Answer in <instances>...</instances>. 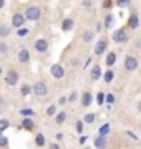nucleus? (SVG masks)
<instances>
[{
    "label": "nucleus",
    "instance_id": "25",
    "mask_svg": "<svg viewBox=\"0 0 141 149\" xmlns=\"http://www.w3.org/2000/svg\"><path fill=\"white\" fill-rule=\"evenodd\" d=\"M0 146H2V148H7V146H8V139H7V136H3L2 133H0Z\"/></svg>",
    "mask_w": 141,
    "mask_h": 149
},
{
    "label": "nucleus",
    "instance_id": "15",
    "mask_svg": "<svg viewBox=\"0 0 141 149\" xmlns=\"http://www.w3.org/2000/svg\"><path fill=\"white\" fill-rule=\"evenodd\" d=\"M93 37H95V32H91V30H85L83 32V42L85 43H90V42H93Z\"/></svg>",
    "mask_w": 141,
    "mask_h": 149
},
{
    "label": "nucleus",
    "instance_id": "29",
    "mask_svg": "<svg viewBox=\"0 0 141 149\" xmlns=\"http://www.w3.org/2000/svg\"><path fill=\"white\" fill-rule=\"evenodd\" d=\"M20 113H22V116H32L35 111H33V109H30V108H23Z\"/></svg>",
    "mask_w": 141,
    "mask_h": 149
},
{
    "label": "nucleus",
    "instance_id": "42",
    "mask_svg": "<svg viewBox=\"0 0 141 149\" xmlns=\"http://www.w3.org/2000/svg\"><path fill=\"white\" fill-rule=\"evenodd\" d=\"M3 103H5V100H3V95H2V93H0V106H2V104H3Z\"/></svg>",
    "mask_w": 141,
    "mask_h": 149
},
{
    "label": "nucleus",
    "instance_id": "32",
    "mask_svg": "<svg viewBox=\"0 0 141 149\" xmlns=\"http://www.w3.org/2000/svg\"><path fill=\"white\" fill-rule=\"evenodd\" d=\"M96 101H98V104H103V101H105V93H98Z\"/></svg>",
    "mask_w": 141,
    "mask_h": 149
},
{
    "label": "nucleus",
    "instance_id": "21",
    "mask_svg": "<svg viewBox=\"0 0 141 149\" xmlns=\"http://www.w3.org/2000/svg\"><path fill=\"white\" fill-rule=\"evenodd\" d=\"M65 119H66V113L65 111H61V113H58V114H57V124H63V123H65Z\"/></svg>",
    "mask_w": 141,
    "mask_h": 149
},
{
    "label": "nucleus",
    "instance_id": "18",
    "mask_svg": "<svg viewBox=\"0 0 141 149\" xmlns=\"http://www.w3.org/2000/svg\"><path fill=\"white\" fill-rule=\"evenodd\" d=\"M10 30H12V28L8 27V25H0V37H2V38L8 37V35H10Z\"/></svg>",
    "mask_w": 141,
    "mask_h": 149
},
{
    "label": "nucleus",
    "instance_id": "14",
    "mask_svg": "<svg viewBox=\"0 0 141 149\" xmlns=\"http://www.w3.org/2000/svg\"><path fill=\"white\" fill-rule=\"evenodd\" d=\"M93 146H95V148H105V146H106V138L100 134V136H98V138L95 139V143H93Z\"/></svg>",
    "mask_w": 141,
    "mask_h": 149
},
{
    "label": "nucleus",
    "instance_id": "13",
    "mask_svg": "<svg viewBox=\"0 0 141 149\" xmlns=\"http://www.w3.org/2000/svg\"><path fill=\"white\" fill-rule=\"evenodd\" d=\"M90 76H91V80H93V81L100 80V76H101V68H100L98 65H95V66H93V70H91V74H90Z\"/></svg>",
    "mask_w": 141,
    "mask_h": 149
},
{
    "label": "nucleus",
    "instance_id": "26",
    "mask_svg": "<svg viewBox=\"0 0 141 149\" xmlns=\"http://www.w3.org/2000/svg\"><path fill=\"white\" fill-rule=\"evenodd\" d=\"M28 33H30V30H28V28L20 27V28H18V32H17V35H18V37H25V35H28Z\"/></svg>",
    "mask_w": 141,
    "mask_h": 149
},
{
    "label": "nucleus",
    "instance_id": "46",
    "mask_svg": "<svg viewBox=\"0 0 141 149\" xmlns=\"http://www.w3.org/2000/svg\"><path fill=\"white\" fill-rule=\"evenodd\" d=\"M2 71H3V70H2V66H0V74H2Z\"/></svg>",
    "mask_w": 141,
    "mask_h": 149
},
{
    "label": "nucleus",
    "instance_id": "7",
    "mask_svg": "<svg viewBox=\"0 0 141 149\" xmlns=\"http://www.w3.org/2000/svg\"><path fill=\"white\" fill-rule=\"evenodd\" d=\"M50 73H52L53 78H63V76H65V70H63L61 65H53V66L50 68Z\"/></svg>",
    "mask_w": 141,
    "mask_h": 149
},
{
    "label": "nucleus",
    "instance_id": "43",
    "mask_svg": "<svg viewBox=\"0 0 141 149\" xmlns=\"http://www.w3.org/2000/svg\"><path fill=\"white\" fill-rule=\"evenodd\" d=\"M57 139H58V141H60V139H63V134L58 133V134H57Z\"/></svg>",
    "mask_w": 141,
    "mask_h": 149
},
{
    "label": "nucleus",
    "instance_id": "41",
    "mask_svg": "<svg viewBox=\"0 0 141 149\" xmlns=\"http://www.w3.org/2000/svg\"><path fill=\"white\" fill-rule=\"evenodd\" d=\"M65 101H66V98H65V96H61V98L58 100V103H60V104H65Z\"/></svg>",
    "mask_w": 141,
    "mask_h": 149
},
{
    "label": "nucleus",
    "instance_id": "1",
    "mask_svg": "<svg viewBox=\"0 0 141 149\" xmlns=\"http://www.w3.org/2000/svg\"><path fill=\"white\" fill-rule=\"evenodd\" d=\"M23 15H25V18H27V20H38V18H40V15H42V10H40V7L32 5V7H28L27 12H25Z\"/></svg>",
    "mask_w": 141,
    "mask_h": 149
},
{
    "label": "nucleus",
    "instance_id": "17",
    "mask_svg": "<svg viewBox=\"0 0 141 149\" xmlns=\"http://www.w3.org/2000/svg\"><path fill=\"white\" fill-rule=\"evenodd\" d=\"M128 25H130L131 28H136L138 25H140V20H138V15H136V13H133V15L130 17V20H128Z\"/></svg>",
    "mask_w": 141,
    "mask_h": 149
},
{
    "label": "nucleus",
    "instance_id": "2",
    "mask_svg": "<svg viewBox=\"0 0 141 149\" xmlns=\"http://www.w3.org/2000/svg\"><path fill=\"white\" fill-rule=\"evenodd\" d=\"M32 91H33V95L35 96H38V98H40V96H45L47 95V85H45L43 81H38V83H35V85H33V88H32Z\"/></svg>",
    "mask_w": 141,
    "mask_h": 149
},
{
    "label": "nucleus",
    "instance_id": "31",
    "mask_svg": "<svg viewBox=\"0 0 141 149\" xmlns=\"http://www.w3.org/2000/svg\"><path fill=\"white\" fill-rule=\"evenodd\" d=\"M105 25H106V28L113 27V15H108V17H106V20H105Z\"/></svg>",
    "mask_w": 141,
    "mask_h": 149
},
{
    "label": "nucleus",
    "instance_id": "16",
    "mask_svg": "<svg viewBox=\"0 0 141 149\" xmlns=\"http://www.w3.org/2000/svg\"><path fill=\"white\" fill-rule=\"evenodd\" d=\"M71 28H73V20H71V18H66V20L61 23V30H63V32H70Z\"/></svg>",
    "mask_w": 141,
    "mask_h": 149
},
{
    "label": "nucleus",
    "instance_id": "34",
    "mask_svg": "<svg viewBox=\"0 0 141 149\" xmlns=\"http://www.w3.org/2000/svg\"><path fill=\"white\" fill-rule=\"evenodd\" d=\"M76 131H78V133L83 131V121H76Z\"/></svg>",
    "mask_w": 141,
    "mask_h": 149
},
{
    "label": "nucleus",
    "instance_id": "28",
    "mask_svg": "<svg viewBox=\"0 0 141 149\" xmlns=\"http://www.w3.org/2000/svg\"><path fill=\"white\" fill-rule=\"evenodd\" d=\"M105 81H106V83H110V81L113 80V71H111V70H108V71H106V73H105Z\"/></svg>",
    "mask_w": 141,
    "mask_h": 149
},
{
    "label": "nucleus",
    "instance_id": "27",
    "mask_svg": "<svg viewBox=\"0 0 141 149\" xmlns=\"http://www.w3.org/2000/svg\"><path fill=\"white\" fill-rule=\"evenodd\" d=\"M53 114H57V106L52 104V106H48V109H47V116H53Z\"/></svg>",
    "mask_w": 141,
    "mask_h": 149
},
{
    "label": "nucleus",
    "instance_id": "22",
    "mask_svg": "<svg viewBox=\"0 0 141 149\" xmlns=\"http://www.w3.org/2000/svg\"><path fill=\"white\" fill-rule=\"evenodd\" d=\"M35 143H37V146H45V136L43 134H37L35 136Z\"/></svg>",
    "mask_w": 141,
    "mask_h": 149
},
{
    "label": "nucleus",
    "instance_id": "11",
    "mask_svg": "<svg viewBox=\"0 0 141 149\" xmlns=\"http://www.w3.org/2000/svg\"><path fill=\"white\" fill-rule=\"evenodd\" d=\"M22 128L27 129V131H32V129L35 128V123H33L28 116H25V118H23V121H22Z\"/></svg>",
    "mask_w": 141,
    "mask_h": 149
},
{
    "label": "nucleus",
    "instance_id": "24",
    "mask_svg": "<svg viewBox=\"0 0 141 149\" xmlns=\"http://www.w3.org/2000/svg\"><path fill=\"white\" fill-rule=\"evenodd\" d=\"M8 126H10V123L7 121V119H0V133H3Z\"/></svg>",
    "mask_w": 141,
    "mask_h": 149
},
{
    "label": "nucleus",
    "instance_id": "10",
    "mask_svg": "<svg viewBox=\"0 0 141 149\" xmlns=\"http://www.w3.org/2000/svg\"><path fill=\"white\" fill-rule=\"evenodd\" d=\"M106 40H100V42L96 43V47H95V55H103L105 50H106Z\"/></svg>",
    "mask_w": 141,
    "mask_h": 149
},
{
    "label": "nucleus",
    "instance_id": "33",
    "mask_svg": "<svg viewBox=\"0 0 141 149\" xmlns=\"http://www.w3.org/2000/svg\"><path fill=\"white\" fill-rule=\"evenodd\" d=\"M118 5L119 7H128L130 5V0H118Z\"/></svg>",
    "mask_w": 141,
    "mask_h": 149
},
{
    "label": "nucleus",
    "instance_id": "4",
    "mask_svg": "<svg viewBox=\"0 0 141 149\" xmlns=\"http://www.w3.org/2000/svg\"><path fill=\"white\" fill-rule=\"evenodd\" d=\"M18 83V71H15V70H10L8 73H7L5 76V85L8 86H13Z\"/></svg>",
    "mask_w": 141,
    "mask_h": 149
},
{
    "label": "nucleus",
    "instance_id": "3",
    "mask_svg": "<svg viewBox=\"0 0 141 149\" xmlns=\"http://www.w3.org/2000/svg\"><path fill=\"white\" fill-rule=\"evenodd\" d=\"M136 68H138V60H136L135 56L128 55L125 58V70L126 71H135Z\"/></svg>",
    "mask_w": 141,
    "mask_h": 149
},
{
    "label": "nucleus",
    "instance_id": "30",
    "mask_svg": "<svg viewBox=\"0 0 141 149\" xmlns=\"http://www.w3.org/2000/svg\"><path fill=\"white\" fill-rule=\"evenodd\" d=\"M93 121H95V114H93V113H88L87 116H85V123H88V124H91Z\"/></svg>",
    "mask_w": 141,
    "mask_h": 149
},
{
    "label": "nucleus",
    "instance_id": "36",
    "mask_svg": "<svg viewBox=\"0 0 141 149\" xmlns=\"http://www.w3.org/2000/svg\"><path fill=\"white\" fill-rule=\"evenodd\" d=\"M76 98H78V95H76L75 91H73V93L70 95V98H68V101H71V103H73V101H76Z\"/></svg>",
    "mask_w": 141,
    "mask_h": 149
},
{
    "label": "nucleus",
    "instance_id": "23",
    "mask_svg": "<svg viewBox=\"0 0 141 149\" xmlns=\"http://www.w3.org/2000/svg\"><path fill=\"white\" fill-rule=\"evenodd\" d=\"M110 129H111V126L106 123V124H103V126L100 128V134H101V136H106V134L110 133Z\"/></svg>",
    "mask_w": 141,
    "mask_h": 149
},
{
    "label": "nucleus",
    "instance_id": "9",
    "mask_svg": "<svg viewBox=\"0 0 141 149\" xmlns=\"http://www.w3.org/2000/svg\"><path fill=\"white\" fill-rule=\"evenodd\" d=\"M17 58H18L20 63H28V61H30V52H28L27 48H22V50L18 52V55H17Z\"/></svg>",
    "mask_w": 141,
    "mask_h": 149
},
{
    "label": "nucleus",
    "instance_id": "38",
    "mask_svg": "<svg viewBox=\"0 0 141 149\" xmlns=\"http://www.w3.org/2000/svg\"><path fill=\"white\" fill-rule=\"evenodd\" d=\"M83 7L85 8H91V0H83Z\"/></svg>",
    "mask_w": 141,
    "mask_h": 149
},
{
    "label": "nucleus",
    "instance_id": "45",
    "mask_svg": "<svg viewBox=\"0 0 141 149\" xmlns=\"http://www.w3.org/2000/svg\"><path fill=\"white\" fill-rule=\"evenodd\" d=\"M138 111H140V113H141V101H140V103H138Z\"/></svg>",
    "mask_w": 141,
    "mask_h": 149
},
{
    "label": "nucleus",
    "instance_id": "12",
    "mask_svg": "<svg viewBox=\"0 0 141 149\" xmlns=\"http://www.w3.org/2000/svg\"><path fill=\"white\" fill-rule=\"evenodd\" d=\"M91 101H93V96H91V93H83V96H82V104L85 108H88L90 104H91Z\"/></svg>",
    "mask_w": 141,
    "mask_h": 149
},
{
    "label": "nucleus",
    "instance_id": "20",
    "mask_svg": "<svg viewBox=\"0 0 141 149\" xmlns=\"http://www.w3.org/2000/svg\"><path fill=\"white\" fill-rule=\"evenodd\" d=\"M20 93H22V96H25V98H27V96L32 93V86L27 85V83H25V85H22V88H20Z\"/></svg>",
    "mask_w": 141,
    "mask_h": 149
},
{
    "label": "nucleus",
    "instance_id": "40",
    "mask_svg": "<svg viewBox=\"0 0 141 149\" xmlns=\"http://www.w3.org/2000/svg\"><path fill=\"white\" fill-rule=\"evenodd\" d=\"M7 52V45L5 43H0V53H5Z\"/></svg>",
    "mask_w": 141,
    "mask_h": 149
},
{
    "label": "nucleus",
    "instance_id": "19",
    "mask_svg": "<svg viewBox=\"0 0 141 149\" xmlns=\"http://www.w3.org/2000/svg\"><path fill=\"white\" fill-rule=\"evenodd\" d=\"M114 61H116V53H114V52H110V53L106 55V65L111 66V65H114Z\"/></svg>",
    "mask_w": 141,
    "mask_h": 149
},
{
    "label": "nucleus",
    "instance_id": "39",
    "mask_svg": "<svg viewBox=\"0 0 141 149\" xmlns=\"http://www.w3.org/2000/svg\"><path fill=\"white\" fill-rule=\"evenodd\" d=\"M126 134H128V136H130V138L133 139V141H136V139H138V136H136L135 133H131V131H126Z\"/></svg>",
    "mask_w": 141,
    "mask_h": 149
},
{
    "label": "nucleus",
    "instance_id": "35",
    "mask_svg": "<svg viewBox=\"0 0 141 149\" xmlns=\"http://www.w3.org/2000/svg\"><path fill=\"white\" fill-rule=\"evenodd\" d=\"M105 98H106V101H108V103H110V104H111V103H113V101H114V96H113V95H111V93H108V95L105 96Z\"/></svg>",
    "mask_w": 141,
    "mask_h": 149
},
{
    "label": "nucleus",
    "instance_id": "44",
    "mask_svg": "<svg viewBox=\"0 0 141 149\" xmlns=\"http://www.w3.org/2000/svg\"><path fill=\"white\" fill-rule=\"evenodd\" d=\"M3 3H5V0H0V8L3 7Z\"/></svg>",
    "mask_w": 141,
    "mask_h": 149
},
{
    "label": "nucleus",
    "instance_id": "37",
    "mask_svg": "<svg viewBox=\"0 0 141 149\" xmlns=\"http://www.w3.org/2000/svg\"><path fill=\"white\" fill-rule=\"evenodd\" d=\"M110 7H113L111 0H105V2H103V8H110Z\"/></svg>",
    "mask_w": 141,
    "mask_h": 149
},
{
    "label": "nucleus",
    "instance_id": "8",
    "mask_svg": "<svg viewBox=\"0 0 141 149\" xmlns=\"http://www.w3.org/2000/svg\"><path fill=\"white\" fill-rule=\"evenodd\" d=\"M23 23H25V15H22V13H15V15L12 17V25H13L15 28L23 27Z\"/></svg>",
    "mask_w": 141,
    "mask_h": 149
},
{
    "label": "nucleus",
    "instance_id": "6",
    "mask_svg": "<svg viewBox=\"0 0 141 149\" xmlns=\"http://www.w3.org/2000/svg\"><path fill=\"white\" fill-rule=\"evenodd\" d=\"M35 50H37L38 53H47V50H48V42L43 40V38L35 40Z\"/></svg>",
    "mask_w": 141,
    "mask_h": 149
},
{
    "label": "nucleus",
    "instance_id": "5",
    "mask_svg": "<svg viewBox=\"0 0 141 149\" xmlns=\"http://www.w3.org/2000/svg\"><path fill=\"white\" fill-rule=\"evenodd\" d=\"M113 42H116V43H126L128 42V35H126V32L123 28H119V30H116V32L113 33Z\"/></svg>",
    "mask_w": 141,
    "mask_h": 149
}]
</instances>
